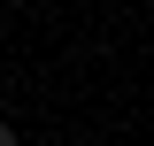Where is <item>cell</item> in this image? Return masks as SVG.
<instances>
[{"mask_svg":"<svg viewBox=\"0 0 154 146\" xmlns=\"http://www.w3.org/2000/svg\"><path fill=\"white\" fill-rule=\"evenodd\" d=\"M0 146H16V123H0Z\"/></svg>","mask_w":154,"mask_h":146,"instance_id":"cell-1","label":"cell"}]
</instances>
